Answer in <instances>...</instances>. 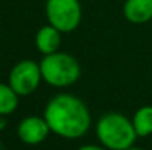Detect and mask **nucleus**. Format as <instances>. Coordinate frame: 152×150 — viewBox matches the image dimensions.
I'll return each instance as SVG.
<instances>
[{"mask_svg":"<svg viewBox=\"0 0 152 150\" xmlns=\"http://www.w3.org/2000/svg\"><path fill=\"white\" fill-rule=\"evenodd\" d=\"M43 116L53 134L68 140L83 137L92 124L86 103L68 93L53 96L45 107Z\"/></svg>","mask_w":152,"mask_h":150,"instance_id":"nucleus-1","label":"nucleus"},{"mask_svg":"<svg viewBox=\"0 0 152 150\" xmlns=\"http://www.w3.org/2000/svg\"><path fill=\"white\" fill-rule=\"evenodd\" d=\"M96 136L108 150H129L137 138L132 119L118 112L102 115L96 124Z\"/></svg>","mask_w":152,"mask_h":150,"instance_id":"nucleus-2","label":"nucleus"},{"mask_svg":"<svg viewBox=\"0 0 152 150\" xmlns=\"http://www.w3.org/2000/svg\"><path fill=\"white\" fill-rule=\"evenodd\" d=\"M40 71L43 81L56 88H64L75 84L81 75L78 60L65 51H56L43 56L40 60Z\"/></svg>","mask_w":152,"mask_h":150,"instance_id":"nucleus-3","label":"nucleus"},{"mask_svg":"<svg viewBox=\"0 0 152 150\" xmlns=\"http://www.w3.org/2000/svg\"><path fill=\"white\" fill-rule=\"evenodd\" d=\"M48 22L62 34L74 31L81 22V4L78 0H46Z\"/></svg>","mask_w":152,"mask_h":150,"instance_id":"nucleus-4","label":"nucleus"},{"mask_svg":"<svg viewBox=\"0 0 152 150\" xmlns=\"http://www.w3.org/2000/svg\"><path fill=\"white\" fill-rule=\"evenodd\" d=\"M42 80L43 77L40 71V63L31 59H24L15 63L10 69L7 84L15 90L19 97H25L33 94L39 88Z\"/></svg>","mask_w":152,"mask_h":150,"instance_id":"nucleus-5","label":"nucleus"},{"mask_svg":"<svg viewBox=\"0 0 152 150\" xmlns=\"http://www.w3.org/2000/svg\"><path fill=\"white\" fill-rule=\"evenodd\" d=\"M50 133L52 131L45 116H36V115L24 118L16 128L19 140L28 146H36L43 143Z\"/></svg>","mask_w":152,"mask_h":150,"instance_id":"nucleus-6","label":"nucleus"},{"mask_svg":"<svg viewBox=\"0 0 152 150\" xmlns=\"http://www.w3.org/2000/svg\"><path fill=\"white\" fill-rule=\"evenodd\" d=\"M34 41H36L37 50L43 56H48V54L59 51V47L62 44V33L53 25L48 24L37 31Z\"/></svg>","mask_w":152,"mask_h":150,"instance_id":"nucleus-7","label":"nucleus"},{"mask_svg":"<svg viewBox=\"0 0 152 150\" xmlns=\"http://www.w3.org/2000/svg\"><path fill=\"white\" fill-rule=\"evenodd\" d=\"M123 15L129 22L136 25L149 22L152 19V0H126Z\"/></svg>","mask_w":152,"mask_h":150,"instance_id":"nucleus-8","label":"nucleus"},{"mask_svg":"<svg viewBox=\"0 0 152 150\" xmlns=\"http://www.w3.org/2000/svg\"><path fill=\"white\" fill-rule=\"evenodd\" d=\"M133 127L137 137H148L152 134V106L145 104L139 107L133 115Z\"/></svg>","mask_w":152,"mask_h":150,"instance_id":"nucleus-9","label":"nucleus"},{"mask_svg":"<svg viewBox=\"0 0 152 150\" xmlns=\"http://www.w3.org/2000/svg\"><path fill=\"white\" fill-rule=\"evenodd\" d=\"M19 103V96L9 84L0 83V116L10 115L16 110Z\"/></svg>","mask_w":152,"mask_h":150,"instance_id":"nucleus-10","label":"nucleus"},{"mask_svg":"<svg viewBox=\"0 0 152 150\" xmlns=\"http://www.w3.org/2000/svg\"><path fill=\"white\" fill-rule=\"evenodd\" d=\"M77 150H108V149H105L103 146H98V144H84V146L78 147Z\"/></svg>","mask_w":152,"mask_h":150,"instance_id":"nucleus-11","label":"nucleus"},{"mask_svg":"<svg viewBox=\"0 0 152 150\" xmlns=\"http://www.w3.org/2000/svg\"><path fill=\"white\" fill-rule=\"evenodd\" d=\"M129 150H143V149H140V147H134V146H133V147H130Z\"/></svg>","mask_w":152,"mask_h":150,"instance_id":"nucleus-12","label":"nucleus"}]
</instances>
